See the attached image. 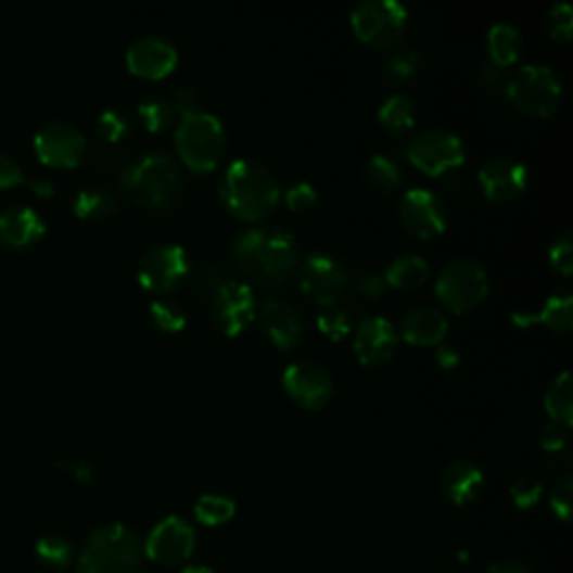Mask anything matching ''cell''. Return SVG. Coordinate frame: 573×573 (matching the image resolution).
I'll list each match as a JSON object with an SVG mask.
<instances>
[{"mask_svg": "<svg viewBox=\"0 0 573 573\" xmlns=\"http://www.w3.org/2000/svg\"><path fill=\"white\" fill-rule=\"evenodd\" d=\"M231 258L244 278L263 286L290 282L301 267L296 238L276 225L240 231L231 242Z\"/></svg>", "mask_w": 573, "mask_h": 573, "instance_id": "1", "label": "cell"}, {"mask_svg": "<svg viewBox=\"0 0 573 573\" xmlns=\"http://www.w3.org/2000/svg\"><path fill=\"white\" fill-rule=\"evenodd\" d=\"M220 198L240 220H263L276 208L280 187L276 175L258 160H233L220 182Z\"/></svg>", "mask_w": 573, "mask_h": 573, "instance_id": "2", "label": "cell"}, {"mask_svg": "<svg viewBox=\"0 0 573 573\" xmlns=\"http://www.w3.org/2000/svg\"><path fill=\"white\" fill-rule=\"evenodd\" d=\"M122 184L137 206L147 211H166L184 193V173L173 155L153 151L124 168Z\"/></svg>", "mask_w": 573, "mask_h": 573, "instance_id": "3", "label": "cell"}, {"mask_svg": "<svg viewBox=\"0 0 573 573\" xmlns=\"http://www.w3.org/2000/svg\"><path fill=\"white\" fill-rule=\"evenodd\" d=\"M175 149L179 160L198 173H208L227 151V130L213 113L191 111L179 117L175 128Z\"/></svg>", "mask_w": 573, "mask_h": 573, "instance_id": "4", "label": "cell"}, {"mask_svg": "<svg viewBox=\"0 0 573 573\" xmlns=\"http://www.w3.org/2000/svg\"><path fill=\"white\" fill-rule=\"evenodd\" d=\"M141 543L132 529L105 524L92 531L79 556V573H137Z\"/></svg>", "mask_w": 573, "mask_h": 573, "instance_id": "5", "label": "cell"}, {"mask_svg": "<svg viewBox=\"0 0 573 573\" xmlns=\"http://www.w3.org/2000/svg\"><path fill=\"white\" fill-rule=\"evenodd\" d=\"M507 97L526 115L549 117L560 107L562 81L549 65L524 63L507 81Z\"/></svg>", "mask_w": 573, "mask_h": 573, "instance_id": "6", "label": "cell"}, {"mask_svg": "<svg viewBox=\"0 0 573 573\" xmlns=\"http://www.w3.org/2000/svg\"><path fill=\"white\" fill-rule=\"evenodd\" d=\"M488 286L491 282L486 267L471 256H457L448 260L435 280L440 301L457 314H466L482 305V301L488 296Z\"/></svg>", "mask_w": 573, "mask_h": 573, "instance_id": "7", "label": "cell"}, {"mask_svg": "<svg viewBox=\"0 0 573 573\" xmlns=\"http://www.w3.org/2000/svg\"><path fill=\"white\" fill-rule=\"evenodd\" d=\"M349 23L364 43L390 48L399 41L406 29L408 10L399 0H364L352 10Z\"/></svg>", "mask_w": 573, "mask_h": 573, "instance_id": "8", "label": "cell"}, {"mask_svg": "<svg viewBox=\"0 0 573 573\" xmlns=\"http://www.w3.org/2000/svg\"><path fill=\"white\" fill-rule=\"evenodd\" d=\"M298 271L303 292L322 307L339 305L349 290V269L332 251H311Z\"/></svg>", "mask_w": 573, "mask_h": 573, "instance_id": "9", "label": "cell"}, {"mask_svg": "<svg viewBox=\"0 0 573 573\" xmlns=\"http://www.w3.org/2000/svg\"><path fill=\"white\" fill-rule=\"evenodd\" d=\"M406 155L421 173L442 175L463 164L466 149L461 137L453 130L425 128L410 139Z\"/></svg>", "mask_w": 573, "mask_h": 573, "instance_id": "10", "label": "cell"}, {"mask_svg": "<svg viewBox=\"0 0 573 573\" xmlns=\"http://www.w3.org/2000/svg\"><path fill=\"white\" fill-rule=\"evenodd\" d=\"M191 271L189 251L177 242H157L143 251L137 278L151 292H170Z\"/></svg>", "mask_w": 573, "mask_h": 573, "instance_id": "11", "label": "cell"}, {"mask_svg": "<svg viewBox=\"0 0 573 573\" xmlns=\"http://www.w3.org/2000/svg\"><path fill=\"white\" fill-rule=\"evenodd\" d=\"M256 294L242 280H227L208 296V316L213 326L227 336H238L256 316Z\"/></svg>", "mask_w": 573, "mask_h": 573, "instance_id": "12", "label": "cell"}, {"mask_svg": "<svg viewBox=\"0 0 573 573\" xmlns=\"http://www.w3.org/2000/svg\"><path fill=\"white\" fill-rule=\"evenodd\" d=\"M86 135L69 122H48L34 135V153L46 166L75 168L86 153Z\"/></svg>", "mask_w": 573, "mask_h": 573, "instance_id": "13", "label": "cell"}, {"mask_svg": "<svg viewBox=\"0 0 573 573\" xmlns=\"http://www.w3.org/2000/svg\"><path fill=\"white\" fill-rule=\"evenodd\" d=\"M399 220L417 238L430 240L444 233L448 211L444 200L425 187L408 189L399 200Z\"/></svg>", "mask_w": 573, "mask_h": 573, "instance_id": "14", "label": "cell"}, {"mask_svg": "<svg viewBox=\"0 0 573 573\" xmlns=\"http://www.w3.org/2000/svg\"><path fill=\"white\" fill-rule=\"evenodd\" d=\"M282 387L290 394V399L307 410L328 406L334 394V381L330 372L316 361H307V358H301V361H294L284 368Z\"/></svg>", "mask_w": 573, "mask_h": 573, "instance_id": "15", "label": "cell"}, {"mask_svg": "<svg viewBox=\"0 0 573 573\" xmlns=\"http://www.w3.org/2000/svg\"><path fill=\"white\" fill-rule=\"evenodd\" d=\"M195 531L179 515H168L151 531L147 556L160 564H182L193 556Z\"/></svg>", "mask_w": 573, "mask_h": 573, "instance_id": "16", "label": "cell"}, {"mask_svg": "<svg viewBox=\"0 0 573 573\" xmlns=\"http://www.w3.org/2000/svg\"><path fill=\"white\" fill-rule=\"evenodd\" d=\"M177 48L170 39L160 34H147L128 48L126 63L128 69L143 79H162L170 75V69L177 65Z\"/></svg>", "mask_w": 573, "mask_h": 573, "instance_id": "17", "label": "cell"}, {"mask_svg": "<svg viewBox=\"0 0 573 573\" xmlns=\"http://www.w3.org/2000/svg\"><path fill=\"white\" fill-rule=\"evenodd\" d=\"M399 334L385 316H370L361 320L354 334V354L358 364L381 366L390 361V356L397 349Z\"/></svg>", "mask_w": 573, "mask_h": 573, "instance_id": "18", "label": "cell"}, {"mask_svg": "<svg viewBox=\"0 0 573 573\" xmlns=\"http://www.w3.org/2000/svg\"><path fill=\"white\" fill-rule=\"evenodd\" d=\"M529 182V170L526 166L509 155H497L491 157L480 168V184L488 200L493 202H505L513 200L526 189Z\"/></svg>", "mask_w": 573, "mask_h": 573, "instance_id": "19", "label": "cell"}, {"mask_svg": "<svg viewBox=\"0 0 573 573\" xmlns=\"http://www.w3.org/2000/svg\"><path fill=\"white\" fill-rule=\"evenodd\" d=\"M265 336L280 349H292L303 336V320L292 303L267 298L256 309Z\"/></svg>", "mask_w": 573, "mask_h": 573, "instance_id": "20", "label": "cell"}, {"mask_svg": "<svg viewBox=\"0 0 573 573\" xmlns=\"http://www.w3.org/2000/svg\"><path fill=\"white\" fill-rule=\"evenodd\" d=\"M448 332V320L440 307L415 305L402 316V336L410 345L430 347L444 343Z\"/></svg>", "mask_w": 573, "mask_h": 573, "instance_id": "21", "label": "cell"}, {"mask_svg": "<svg viewBox=\"0 0 573 573\" xmlns=\"http://www.w3.org/2000/svg\"><path fill=\"white\" fill-rule=\"evenodd\" d=\"M46 235V222L29 206H12L0 213V242L23 249L39 242Z\"/></svg>", "mask_w": 573, "mask_h": 573, "instance_id": "22", "label": "cell"}, {"mask_svg": "<svg viewBox=\"0 0 573 573\" xmlns=\"http://www.w3.org/2000/svg\"><path fill=\"white\" fill-rule=\"evenodd\" d=\"M442 491L457 507L473 501L484 484V473L480 466L469 459H455L442 471Z\"/></svg>", "mask_w": 573, "mask_h": 573, "instance_id": "23", "label": "cell"}, {"mask_svg": "<svg viewBox=\"0 0 573 573\" xmlns=\"http://www.w3.org/2000/svg\"><path fill=\"white\" fill-rule=\"evenodd\" d=\"M511 316L515 326L520 328L545 326L556 332H569L573 320V296L569 292H556L545 301L540 311L515 309Z\"/></svg>", "mask_w": 573, "mask_h": 573, "instance_id": "24", "label": "cell"}, {"mask_svg": "<svg viewBox=\"0 0 573 573\" xmlns=\"http://www.w3.org/2000/svg\"><path fill=\"white\" fill-rule=\"evenodd\" d=\"M486 48L493 65L505 67L518 61L522 52V31L507 21L493 23L486 34Z\"/></svg>", "mask_w": 573, "mask_h": 573, "instance_id": "25", "label": "cell"}, {"mask_svg": "<svg viewBox=\"0 0 573 573\" xmlns=\"http://www.w3.org/2000/svg\"><path fill=\"white\" fill-rule=\"evenodd\" d=\"M428 273H430L428 260L417 254L397 256L383 271L387 286H397V290H415V286L425 282Z\"/></svg>", "mask_w": 573, "mask_h": 573, "instance_id": "26", "label": "cell"}, {"mask_svg": "<svg viewBox=\"0 0 573 573\" xmlns=\"http://www.w3.org/2000/svg\"><path fill=\"white\" fill-rule=\"evenodd\" d=\"M545 408L551 421L571 428L573 423V385H571V370H562L556 374L545 392Z\"/></svg>", "mask_w": 573, "mask_h": 573, "instance_id": "27", "label": "cell"}, {"mask_svg": "<svg viewBox=\"0 0 573 573\" xmlns=\"http://www.w3.org/2000/svg\"><path fill=\"white\" fill-rule=\"evenodd\" d=\"M117 208L115 195L103 189V187H86L77 193L75 202H72V211L79 220L86 222H99L105 220L107 215H113Z\"/></svg>", "mask_w": 573, "mask_h": 573, "instance_id": "28", "label": "cell"}, {"mask_svg": "<svg viewBox=\"0 0 573 573\" xmlns=\"http://www.w3.org/2000/svg\"><path fill=\"white\" fill-rule=\"evenodd\" d=\"M379 122L390 135L408 132L415 126V101L404 92L385 97L379 107Z\"/></svg>", "mask_w": 573, "mask_h": 573, "instance_id": "29", "label": "cell"}, {"mask_svg": "<svg viewBox=\"0 0 573 573\" xmlns=\"http://www.w3.org/2000/svg\"><path fill=\"white\" fill-rule=\"evenodd\" d=\"M366 179L368 184L377 191V193H392L394 189H397L402 184V168L399 164L394 162L392 157L383 155V153H377V155H370L368 162H366Z\"/></svg>", "mask_w": 573, "mask_h": 573, "instance_id": "30", "label": "cell"}, {"mask_svg": "<svg viewBox=\"0 0 573 573\" xmlns=\"http://www.w3.org/2000/svg\"><path fill=\"white\" fill-rule=\"evenodd\" d=\"M175 105L168 97L162 94H151L147 99H141L137 105V115L151 132H162L175 122Z\"/></svg>", "mask_w": 573, "mask_h": 573, "instance_id": "31", "label": "cell"}, {"mask_svg": "<svg viewBox=\"0 0 573 573\" xmlns=\"http://www.w3.org/2000/svg\"><path fill=\"white\" fill-rule=\"evenodd\" d=\"M235 515V501L231 497L208 493L195 501V518L206 526H220Z\"/></svg>", "mask_w": 573, "mask_h": 573, "instance_id": "32", "label": "cell"}, {"mask_svg": "<svg viewBox=\"0 0 573 573\" xmlns=\"http://www.w3.org/2000/svg\"><path fill=\"white\" fill-rule=\"evenodd\" d=\"M151 318L155 326L164 332H179L187 328V309L182 307V303L168 298V296H160L151 303Z\"/></svg>", "mask_w": 573, "mask_h": 573, "instance_id": "33", "label": "cell"}, {"mask_svg": "<svg viewBox=\"0 0 573 573\" xmlns=\"http://www.w3.org/2000/svg\"><path fill=\"white\" fill-rule=\"evenodd\" d=\"M318 330L332 341H341L352 332V316L345 307L341 305H330L322 307V311L316 318Z\"/></svg>", "mask_w": 573, "mask_h": 573, "instance_id": "34", "label": "cell"}, {"mask_svg": "<svg viewBox=\"0 0 573 573\" xmlns=\"http://www.w3.org/2000/svg\"><path fill=\"white\" fill-rule=\"evenodd\" d=\"M36 556H39L41 562L63 569L72 562V545L65 540L61 535H46L41 537L39 543H36Z\"/></svg>", "mask_w": 573, "mask_h": 573, "instance_id": "35", "label": "cell"}, {"mask_svg": "<svg viewBox=\"0 0 573 573\" xmlns=\"http://www.w3.org/2000/svg\"><path fill=\"white\" fill-rule=\"evenodd\" d=\"M97 128L105 141L115 143V141H122L130 132L132 124H130V117L124 111H119V107H105L97 119Z\"/></svg>", "mask_w": 573, "mask_h": 573, "instance_id": "36", "label": "cell"}, {"mask_svg": "<svg viewBox=\"0 0 573 573\" xmlns=\"http://www.w3.org/2000/svg\"><path fill=\"white\" fill-rule=\"evenodd\" d=\"M385 77L390 81H410L412 77H417L419 72V54L412 50H402L397 54H392L385 65H383Z\"/></svg>", "mask_w": 573, "mask_h": 573, "instance_id": "37", "label": "cell"}, {"mask_svg": "<svg viewBox=\"0 0 573 573\" xmlns=\"http://www.w3.org/2000/svg\"><path fill=\"white\" fill-rule=\"evenodd\" d=\"M549 260L564 276L573 271V233L569 227L553 238L549 246Z\"/></svg>", "mask_w": 573, "mask_h": 573, "instance_id": "38", "label": "cell"}, {"mask_svg": "<svg viewBox=\"0 0 573 573\" xmlns=\"http://www.w3.org/2000/svg\"><path fill=\"white\" fill-rule=\"evenodd\" d=\"M545 27L553 36V39H560V41H569L571 39L573 12H571V5L566 3V0H562V3H556V5L549 8V12L545 16Z\"/></svg>", "mask_w": 573, "mask_h": 573, "instance_id": "39", "label": "cell"}, {"mask_svg": "<svg viewBox=\"0 0 573 573\" xmlns=\"http://www.w3.org/2000/svg\"><path fill=\"white\" fill-rule=\"evenodd\" d=\"M511 497L518 509H531L543 497V484L533 475H520L511 484Z\"/></svg>", "mask_w": 573, "mask_h": 573, "instance_id": "40", "label": "cell"}, {"mask_svg": "<svg viewBox=\"0 0 573 573\" xmlns=\"http://www.w3.org/2000/svg\"><path fill=\"white\" fill-rule=\"evenodd\" d=\"M571 507H573V478L569 473H564L562 478L556 480V484L551 488V509L562 522H569L571 520Z\"/></svg>", "mask_w": 573, "mask_h": 573, "instance_id": "41", "label": "cell"}, {"mask_svg": "<svg viewBox=\"0 0 573 573\" xmlns=\"http://www.w3.org/2000/svg\"><path fill=\"white\" fill-rule=\"evenodd\" d=\"M229 278L225 276V269L218 263H202L193 271V286L200 294H208L211 296Z\"/></svg>", "mask_w": 573, "mask_h": 573, "instance_id": "42", "label": "cell"}, {"mask_svg": "<svg viewBox=\"0 0 573 573\" xmlns=\"http://www.w3.org/2000/svg\"><path fill=\"white\" fill-rule=\"evenodd\" d=\"M316 198H318V193H316L314 184L307 182V179H301V182H296V184H292L290 189H286L284 204H286V208L294 211V213H303V211L314 206Z\"/></svg>", "mask_w": 573, "mask_h": 573, "instance_id": "43", "label": "cell"}, {"mask_svg": "<svg viewBox=\"0 0 573 573\" xmlns=\"http://www.w3.org/2000/svg\"><path fill=\"white\" fill-rule=\"evenodd\" d=\"M356 290L361 292L366 298H381L387 292V280L383 276V271H364L358 276L356 282Z\"/></svg>", "mask_w": 573, "mask_h": 573, "instance_id": "44", "label": "cell"}, {"mask_svg": "<svg viewBox=\"0 0 573 573\" xmlns=\"http://www.w3.org/2000/svg\"><path fill=\"white\" fill-rule=\"evenodd\" d=\"M566 430L562 423H556V421H549L545 428H543V433H540V446L547 450V453H558L564 448L566 444Z\"/></svg>", "mask_w": 573, "mask_h": 573, "instance_id": "45", "label": "cell"}, {"mask_svg": "<svg viewBox=\"0 0 573 573\" xmlns=\"http://www.w3.org/2000/svg\"><path fill=\"white\" fill-rule=\"evenodd\" d=\"M23 170H21V166L12 160V157H8V155H3V153H0V189H12V187H18L21 182H23Z\"/></svg>", "mask_w": 573, "mask_h": 573, "instance_id": "46", "label": "cell"}, {"mask_svg": "<svg viewBox=\"0 0 573 573\" xmlns=\"http://www.w3.org/2000/svg\"><path fill=\"white\" fill-rule=\"evenodd\" d=\"M173 105H175V111L179 115H184V113H191V111H198V94L193 92V88L189 86H177L173 90Z\"/></svg>", "mask_w": 573, "mask_h": 573, "instance_id": "47", "label": "cell"}, {"mask_svg": "<svg viewBox=\"0 0 573 573\" xmlns=\"http://www.w3.org/2000/svg\"><path fill=\"white\" fill-rule=\"evenodd\" d=\"M459 349L453 343H440L437 345V361L444 368H455L459 364Z\"/></svg>", "mask_w": 573, "mask_h": 573, "instance_id": "48", "label": "cell"}, {"mask_svg": "<svg viewBox=\"0 0 573 573\" xmlns=\"http://www.w3.org/2000/svg\"><path fill=\"white\" fill-rule=\"evenodd\" d=\"M466 560H469V553H466V551H450V553L442 556L440 566L446 573H455V571H459L466 564Z\"/></svg>", "mask_w": 573, "mask_h": 573, "instance_id": "49", "label": "cell"}, {"mask_svg": "<svg viewBox=\"0 0 573 573\" xmlns=\"http://www.w3.org/2000/svg\"><path fill=\"white\" fill-rule=\"evenodd\" d=\"M478 79H480V84H482L484 88H493V86H497L499 81H505V77H501V69H499L497 65H493V63H486V65L480 67Z\"/></svg>", "mask_w": 573, "mask_h": 573, "instance_id": "50", "label": "cell"}, {"mask_svg": "<svg viewBox=\"0 0 573 573\" xmlns=\"http://www.w3.org/2000/svg\"><path fill=\"white\" fill-rule=\"evenodd\" d=\"M484 573H533V571L522 562H495Z\"/></svg>", "mask_w": 573, "mask_h": 573, "instance_id": "51", "label": "cell"}, {"mask_svg": "<svg viewBox=\"0 0 573 573\" xmlns=\"http://www.w3.org/2000/svg\"><path fill=\"white\" fill-rule=\"evenodd\" d=\"M69 473L81 482H88L92 478V466L88 461H75L69 466Z\"/></svg>", "mask_w": 573, "mask_h": 573, "instance_id": "52", "label": "cell"}, {"mask_svg": "<svg viewBox=\"0 0 573 573\" xmlns=\"http://www.w3.org/2000/svg\"><path fill=\"white\" fill-rule=\"evenodd\" d=\"M29 187H31V191H36L41 198H52L54 195V187H52L50 179H31Z\"/></svg>", "mask_w": 573, "mask_h": 573, "instance_id": "53", "label": "cell"}, {"mask_svg": "<svg viewBox=\"0 0 573 573\" xmlns=\"http://www.w3.org/2000/svg\"><path fill=\"white\" fill-rule=\"evenodd\" d=\"M182 573H213L208 566H187Z\"/></svg>", "mask_w": 573, "mask_h": 573, "instance_id": "54", "label": "cell"}]
</instances>
